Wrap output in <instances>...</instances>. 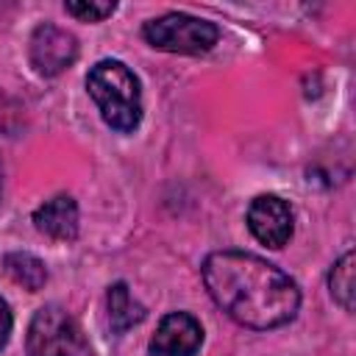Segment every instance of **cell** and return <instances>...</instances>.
<instances>
[{
	"label": "cell",
	"instance_id": "obj_1",
	"mask_svg": "<svg viewBox=\"0 0 356 356\" xmlns=\"http://www.w3.org/2000/svg\"><path fill=\"white\" fill-rule=\"evenodd\" d=\"M200 273L211 300L245 328H278L298 314V284L256 253L217 250L206 256Z\"/></svg>",
	"mask_w": 356,
	"mask_h": 356
},
{
	"label": "cell",
	"instance_id": "obj_2",
	"mask_svg": "<svg viewBox=\"0 0 356 356\" xmlns=\"http://www.w3.org/2000/svg\"><path fill=\"white\" fill-rule=\"evenodd\" d=\"M86 89L108 128L131 134L142 122V89L128 64L117 58L97 61L86 75Z\"/></svg>",
	"mask_w": 356,
	"mask_h": 356
},
{
	"label": "cell",
	"instance_id": "obj_3",
	"mask_svg": "<svg viewBox=\"0 0 356 356\" xmlns=\"http://www.w3.org/2000/svg\"><path fill=\"white\" fill-rule=\"evenodd\" d=\"M28 356H95L81 323L61 306H42L25 337Z\"/></svg>",
	"mask_w": 356,
	"mask_h": 356
},
{
	"label": "cell",
	"instance_id": "obj_4",
	"mask_svg": "<svg viewBox=\"0 0 356 356\" xmlns=\"http://www.w3.org/2000/svg\"><path fill=\"white\" fill-rule=\"evenodd\" d=\"M142 36L156 50L181 53V56H200L217 44L220 28L203 17L170 11V14H161L156 19H147L142 25Z\"/></svg>",
	"mask_w": 356,
	"mask_h": 356
},
{
	"label": "cell",
	"instance_id": "obj_5",
	"mask_svg": "<svg viewBox=\"0 0 356 356\" xmlns=\"http://www.w3.org/2000/svg\"><path fill=\"white\" fill-rule=\"evenodd\" d=\"M248 228L267 248H284L295 231L292 206L278 195H259L248 206Z\"/></svg>",
	"mask_w": 356,
	"mask_h": 356
},
{
	"label": "cell",
	"instance_id": "obj_6",
	"mask_svg": "<svg viewBox=\"0 0 356 356\" xmlns=\"http://www.w3.org/2000/svg\"><path fill=\"white\" fill-rule=\"evenodd\" d=\"M78 58V39L53 25V22H44L33 31L31 36V64L39 75L44 78H53L58 72H64L67 67H72V61Z\"/></svg>",
	"mask_w": 356,
	"mask_h": 356
},
{
	"label": "cell",
	"instance_id": "obj_7",
	"mask_svg": "<svg viewBox=\"0 0 356 356\" xmlns=\"http://www.w3.org/2000/svg\"><path fill=\"white\" fill-rule=\"evenodd\" d=\"M203 345V325L186 312H170L161 317L147 356H195Z\"/></svg>",
	"mask_w": 356,
	"mask_h": 356
},
{
	"label": "cell",
	"instance_id": "obj_8",
	"mask_svg": "<svg viewBox=\"0 0 356 356\" xmlns=\"http://www.w3.org/2000/svg\"><path fill=\"white\" fill-rule=\"evenodd\" d=\"M33 225L50 239L70 242L78 236V203L70 195H56L33 211Z\"/></svg>",
	"mask_w": 356,
	"mask_h": 356
},
{
	"label": "cell",
	"instance_id": "obj_9",
	"mask_svg": "<svg viewBox=\"0 0 356 356\" xmlns=\"http://www.w3.org/2000/svg\"><path fill=\"white\" fill-rule=\"evenodd\" d=\"M106 312H108V328L111 334H125L128 328L139 325L145 320V306L131 295L128 284L117 281L108 286L106 295Z\"/></svg>",
	"mask_w": 356,
	"mask_h": 356
},
{
	"label": "cell",
	"instance_id": "obj_10",
	"mask_svg": "<svg viewBox=\"0 0 356 356\" xmlns=\"http://www.w3.org/2000/svg\"><path fill=\"white\" fill-rule=\"evenodd\" d=\"M3 264H6V273H8L17 284H22L28 292H39V289L47 284V267H44V261L36 259L33 253H22V250L8 253V256L3 259Z\"/></svg>",
	"mask_w": 356,
	"mask_h": 356
},
{
	"label": "cell",
	"instance_id": "obj_11",
	"mask_svg": "<svg viewBox=\"0 0 356 356\" xmlns=\"http://www.w3.org/2000/svg\"><path fill=\"white\" fill-rule=\"evenodd\" d=\"M328 292L345 312H353V250H345L334 261L328 273Z\"/></svg>",
	"mask_w": 356,
	"mask_h": 356
},
{
	"label": "cell",
	"instance_id": "obj_12",
	"mask_svg": "<svg viewBox=\"0 0 356 356\" xmlns=\"http://www.w3.org/2000/svg\"><path fill=\"white\" fill-rule=\"evenodd\" d=\"M64 8H67V14L78 17L81 22H103L106 17H111V14H114L117 3H89V0H70V3H64Z\"/></svg>",
	"mask_w": 356,
	"mask_h": 356
},
{
	"label": "cell",
	"instance_id": "obj_13",
	"mask_svg": "<svg viewBox=\"0 0 356 356\" xmlns=\"http://www.w3.org/2000/svg\"><path fill=\"white\" fill-rule=\"evenodd\" d=\"M11 325H14L11 309H8V303L0 298V350L6 348V342H8V337H11Z\"/></svg>",
	"mask_w": 356,
	"mask_h": 356
},
{
	"label": "cell",
	"instance_id": "obj_14",
	"mask_svg": "<svg viewBox=\"0 0 356 356\" xmlns=\"http://www.w3.org/2000/svg\"><path fill=\"white\" fill-rule=\"evenodd\" d=\"M8 114H11V111L6 108V97L0 95V125H6V117H8Z\"/></svg>",
	"mask_w": 356,
	"mask_h": 356
},
{
	"label": "cell",
	"instance_id": "obj_15",
	"mask_svg": "<svg viewBox=\"0 0 356 356\" xmlns=\"http://www.w3.org/2000/svg\"><path fill=\"white\" fill-rule=\"evenodd\" d=\"M0 184H3V164H0Z\"/></svg>",
	"mask_w": 356,
	"mask_h": 356
}]
</instances>
